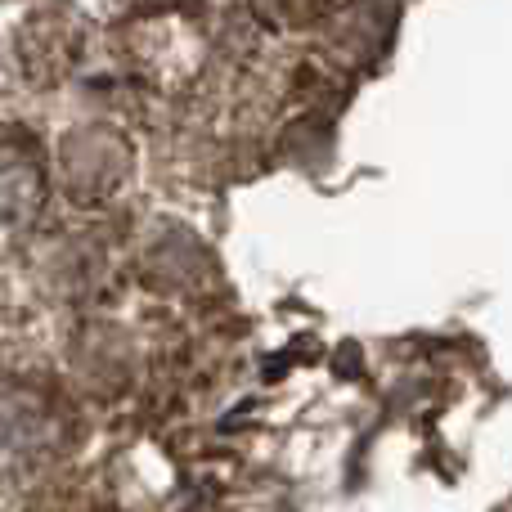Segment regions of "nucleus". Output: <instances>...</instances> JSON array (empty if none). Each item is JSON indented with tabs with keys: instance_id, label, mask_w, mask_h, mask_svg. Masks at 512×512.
Returning <instances> with one entry per match:
<instances>
[{
	"instance_id": "1",
	"label": "nucleus",
	"mask_w": 512,
	"mask_h": 512,
	"mask_svg": "<svg viewBox=\"0 0 512 512\" xmlns=\"http://www.w3.org/2000/svg\"><path fill=\"white\" fill-rule=\"evenodd\" d=\"M45 207V158L36 140L0 122V252H14L32 234Z\"/></svg>"
},
{
	"instance_id": "2",
	"label": "nucleus",
	"mask_w": 512,
	"mask_h": 512,
	"mask_svg": "<svg viewBox=\"0 0 512 512\" xmlns=\"http://www.w3.org/2000/svg\"><path fill=\"white\" fill-rule=\"evenodd\" d=\"M54 445V418L27 387H0V472H23Z\"/></svg>"
}]
</instances>
